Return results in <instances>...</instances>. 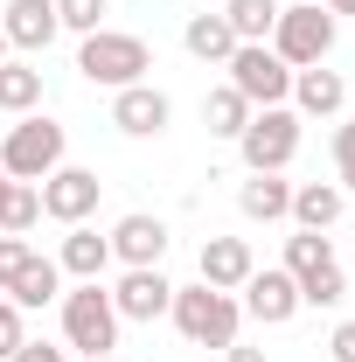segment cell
Instances as JSON below:
<instances>
[{
  "instance_id": "6da1fadb",
  "label": "cell",
  "mask_w": 355,
  "mask_h": 362,
  "mask_svg": "<svg viewBox=\"0 0 355 362\" xmlns=\"http://www.w3.org/2000/svg\"><path fill=\"white\" fill-rule=\"evenodd\" d=\"M168 320L181 327V341H195V349H230L237 327H244V307H237V293H216V286L195 279V286H175Z\"/></svg>"
},
{
  "instance_id": "7a4b0ae2",
  "label": "cell",
  "mask_w": 355,
  "mask_h": 362,
  "mask_svg": "<svg viewBox=\"0 0 355 362\" xmlns=\"http://www.w3.org/2000/svg\"><path fill=\"white\" fill-rule=\"evenodd\" d=\"M63 341L77 356H112L119 349V307H112L105 279H77L63 293Z\"/></svg>"
},
{
  "instance_id": "3957f363",
  "label": "cell",
  "mask_w": 355,
  "mask_h": 362,
  "mask_svg": "<svg viewBox=\"0 0 355 362\" xmlns=\"http://www.w3.org/2000/svg\"><path fill=\"white\" fill-rule=\"evenodd\" d=\"M272 56L286 63V70H313V63H327L334 56V14L320 7V0H300V7H279V21H272Z\"/></svg>"
},
{
  "instance_id": "277c9868",
  "label": "cell",
  "mask_w": 355,
  "mask_h": 362,
  "mask_svg": "<svg viewBox=\"0 0 355 362\" xmlns=\"http://www.w3.org/2000/svg\"><path fill=\"white\" fill-rule=\"evenodd\" d=\"M77 70H84V84L126 90V84H146L153 49L139 42V35H126V28H98V35H84V49H77Z\"/></svg>"
},
{
  "instance_id": "5b68a950",
  "label": "cell",
  "mask_w": 355,
  "mask_h": 362,
  "mask_svg": "<svg viewBox=\"0 0 355 362\" xmlns=\"http://www.w3.org/2000/svg\"><path fill=\"white\" fill-rule=\"evenodd\" d=\"M237 153H244L251 175H286L293 153H300V112L293 105H258L251 126L237 133Z\"/></svg>"
},
{
  "instance_id": "8992f818",
  "label": "cell",
  "mask_w": 355,
  "mask_h": 362,
  "mask_svg": "<svg viewBox=\"0 0 355 362\" xmlns=\"http://www.w3.org/2000/svg\"><path fill=\"white\" fill-rule=\"evenodd\" d=\"M63 146H70V133L56 119H42V112H28L21 126H7V139H0V168H7V181H42V175L63 168Z\"/></svg>"
},
{
  "instance_id": "52a82bcc",
  "label": "cell",
  "mask_w": 355,
  "mask_h": 362,
  "mask_svg": "<svg viewBox=\"0 0 355 362\" xmlns=\"http://www.w3.org/2000/svg\"><path fill=\"white\" fill-rule=\"evenodd\" d=\"M223 70H230V90H237L251 112H258V105H286V98H293V70H286L265 42H237Z\"/></svg>"
},
{
  "instance_id": "ba28073f",
  "label": "cell",
  "mask_w": 355,
  "mask_h": 362,
  "mask_svg": "<svg viewBox=\"0 0 355 362\" xmlns=\"http://www.w3.org/2000/svg\"><path fill=\"white\" fill-rule=\"evenodd\" d=\"M35 188H42V216L49 223H91V209H98V195H105V181L91 175V168H70V160H63V168H56V175H42L35 181Z\"/></svg>"
},
{
  "instance_id": "9c48e42d",
  "label": "cell",
  "mask_w": 355,
  "mask_h": 362,
  "mask_svg": "<svg viewBox=\"0 0 355 362\" xmlns=\"http://www.w3.org/2000/svg\"><path fill=\"white\" fill-rule=\"evenodd\" d=\"M168 119H175V98L161 84H126V90H112V126L126 139H161L168 133Z\"/></svg>"
},
{
  "instance_id": "30bf717a",
  "label": "cell",
  "mask_w": 355,
  "mask_h": 362,
  "mask_svg": "<svg viewBox=\"0 0 355 362\" xmlns=\"http://www.w3.org/2000/svg\"><path fill=\"white\" fill-rule=\"evenodd\" d=\"M237 293H244L237 307H244L251 320H265V327H286V320L300 314V279H293L286 265H265V272H251V279H244Z\"/></svg>"
},
{
  "instance_id": "8fae6325",
  "label": "cell",
  "mask_w": 355,
  "mask_h": 362,
  "mask_svg": "<svg viewBox=\"0 0 355 362\" xmlns=\"http://www.w3.org/2000/svg\"><path fill=\"white\" fill-rule=\"evenodd\" d=\"M168 300H175V279H168L161 265H126V279L112 286L119 320H161V314H168Z\"/></svg>"
},
{
  "instance_id": "7c38bea8",
  "label": "cell",
  "mask_w": 355,
  "mask_h": 362,
  "mask_svg": "<svg viewBox=\"0 0 355 362\" xmlns=\"http://www.w3.org/2000/svg\"><path fill=\"white\" fill-rule=\"evenodd\" d=\"M0 35H7V49H28V56H42V49L63 35V21H56V0H7V7H0Z\"/></svg>"
},
{
  "instance_id": "4fadbf2b",
  "label": "cell",
  "mask_w": 355,
  "mask_h": 362,
  "mask_svg": "<svg viewBox=\"0 0 355 362\" xmlns=\"http://www.w3.org/2000/svg\"><path fill=\"white\" fill-rule=\"evenodd\" d=\"M112 258H119V265H161V258H168V223L146 216V209L119 216V223H112Z\"/></svg>"
},
{
  "instance_id": "5bb4252c",
  "label": "cell",
  "mask_w": 355,
  "mask_h": 362,
  "mask_svg": "<svg viewBox=\"0 0 355 362\" xmlns=\"http://www.w3.org/2000/svg\"><path fill=\"white\" fill-rule=\"evenodd\" d=\"M349 105V84H342V70H327V63H313V70H293V112L300 119H334Z\"/></svg>"
},
{
  "instance_id": "9a60e30c",
  "label": "cell",
  "mask_w": 355,
  "mask_h": 362,
  "mask_svg": "<svg viewBox=\"0 0 355 362\" xmlns=\"http://www.w3.org/2000/svg\"><path fill=\"white\" fill-rule=\"evenodd\" d=\"M195 265H202V286H216V293H237V286L258 272V258H251V244H244V237H209Z\"/></svg>"
},
{
  "instance_id": "2e32d148",
  "label": "cell",
  "mask_w": 355,
  "mask_h": 362,
  "mask_svg": "<svg viewBox=\"0 0 355 362\" xmlns=\"http://www.w3.org/2000/svg\"><path fill=\"white\" fill-rule=\"evenodd\" d=\"M56 265L70 272V279H105V265H112V237H98L91 223H70V230H63Z\"/></svg>"
},
{
  "instance_id": "e0dca14e",
  "label": "cell",
  "mask_w": 355,
  "mask_h": 362,
  "mask_svg": "<svg viewBox=\"0 0 355 362\" xmlns=\"http://www.w3.org/2000/svg\"><path fill=\"white\" fill-rule=\"evenodd\" d=\"M342 209H349V195H342L334 181H300L286 216H293L300 230H334V223H342Z\"/></svg>"
},
{
  "instance_id": "ac0fdd59",
  "label": "cell",
  "mask_w": 355,
  "mask_h": 362,
  "mask_svg": "<svg viewBox=\"0 0 355 362\" xmlns=\"http://www.w3.org/2000/svg\"><path fill=\"white\" fill-rule=\"evenodd\" d=\"M7 300H14L21 314H28V307H49V300H63V265H56V258H42V251H35L28 265L14 272V286H7Z\"/></svg>"
},
{
  "instance_id": "d6986e66",
  "label": "cell",
  "mask_w": 355,
  "mask_h": 362,
  "mask_svg": "<svg viewBox=\"0 0 355 362\" xmlns=\"http://www.w3.org/2000/svg\"><path fill=\"white\" fill-rule=\"evenodd\" d=\"M237 209L251 216V223H286V209H293V181L279 175H251L237 188Z\"/></svg>"
},
{
  "instance_id": "ffe728a7",
  "label": "cell",
  "mask_w": 355,
  "mask_h": 362,
  "mask_svg": "<svg viewBox=\"0 0 355 362\" xmlns=\"http://www.w3.org/2000/svg\"><path fill=\"white\" fill-rule=\"evenodd\" d=\"M181 42H188V56H195V63H230L237 35H230V21H223V7H216V14H188Z\"/></svg>"
},
{
  "instance_id": "44dd1931",
  "label": "cell",
  "mask_w": 355,
  "mask_h": 362,
  "mask_svg": "<svg viewBox=\"0 0 355 362\" xmlns=\"http://www.w3.org/2000/svg\"><path fill=\"white\" fill-rule=\"evenodd\" d=\"M42 105V70L35 63H0V112L7 119H28Z\"/></svg>"
},
{
  "instance_id": "7402d4cb",
  "label": "cell",
  "mask_w": 355,
  "mask_h": 362,
  "mask_svg": "<svg viewBox=\"0 0 355 362\" xmlns=\"http://www.w3.org/2000/svg\"><path fill=\"white\" fill-rule=\"evenodd\" d=\"M35 223H42V188L35 181H7L0 188V237H21Z\"/></svg>"
},
{
  "instance_id": "603a6c76",
  "label": "cell",
  "mask_w": 355,
  "mask_h": 362,
  "mask_svg": "<svg viewBox=\"0 0 355 362\" xmlns=\"http://www.w3.org/2000/svg\"><path fill=\"white\" fill-rule=\"evenodd\" d=\"M286 0H223V21L237 42H272V21H279Z\"/></svg>"
},
{
  "instance_id": "cb8c5ba5",
  "label": "cell",
  "mask_w": 355,
  "mask_h": 362,
  "mask_svg": "<svg viewBox=\"0 0 355 362\" xmlns=\"http://www.w3.org/2000/svg\"><path fill=\"white\" fill-rule=\"evenodd\" d=\"M202 126H209L216 139H237L244 126H251V105H244V98H237L230 84H216L209 98H202Z\"/></svg>"
},
{
  "instance_id": "d4e9b609",
  "label": "cell",
  "mask_w": 355,
  "mask_h": 362,
  "mask_svg": "<svg viewBox=\"0 0 355 362\" xmlns=\"http://www.w3.org/2000/svg\"><path fill=\"white\" fill-rule=\"evenodd\" d=\"M320 265H334V237H327V230H293V237H286V272L307 279V272H320Z\"/></svg>"
},
{
  "instance_id": "484cf974",
  "label": "cell",
  "mask_w": 355,
  "mask_h": 362,
  "mask_svg": "<svg viewBox=\"0 0 355 362\" xmlns=\"http://www.w3.org/2000/svg\"><path fill=\"white\" fill-rule=\"evenodd\" d=\"M342 300H349V272H342V258L300 279V307H342Z\"/></svg>"
},
{
  "instance_id": "4316f807",
  "label": "cell",
  "mask_w": 355,
  "mask_h": 362,
  "mask_svg": "<svg viewBox=\"0 0 355 362\" xmlns=\"http://www.w3.org/2000/svg\"><path fill=\"white\" fill-rule=\"evenodd\" d=\"M105 14H112L105 0H56V21H63L70 35H98V28H105Z\"/></svg>"
},
{
  "instance_id": "83f0119b",
  "label": "cell",
  "mask_w": 355,
  "mask_h": 362,
  "mask_svg": "<svg viewBox=\"0 0 355 362\" xmlns=\"http://www.w3.org/2000/svg\"><path fill=\"white\" fill-rule=\"evenodd\" d=\"M334 188H342V195H355V119H342V126H334Z\"/></svg>"
},
{
  "instance_id": "f1b7e54d",
  "label": "cell",
  "mask_w": 355,
  "mask_h": 362,
  "mask_svg": "<svg viewBox=\"0 0 355 362\" xmlns=\"http://www.w3.org/2000/svg\"><path fill=\"white\" fill-rule=\"evenodd\" d=\"M28 258H35V244H28V237H0V293L14 286V272L28 265Z\"/></svg>"
},
{
  "instance_id": "f546056e",
  "label": "cell",
  "mask_w": 355,
  "mask_h": 362,
  "mask_svg": "<svg viewBox=\"0 0 355 362\" xmlns=\"http://www.w3.org/2000/svg\"><path fill=\"white\" fill-rule=\"evenodd\" d=\"M21 341H28V327H21V307L0 293V356L14 362V349H21Z\"/></svg>"
},
{
  "instance_id": "4dcf8cb0",
  "label": "cell",
  "mask_w": 355,
  "mask_h": 362,
  "mask_svg": "<svg viewBox=\"0 0 355 362\" xmlns=\"http://www.w3.org/2000/svg\"><path fill=\"white\" fill-rule=\"evenodd\" d=\"M327 356H334V362H355V320H342V327L327 334Z\"/></svg>"
},
{
  "instance_id": "1f68e13d",
  "label": "cell",
  "mask_w": 355,
  "mask_h": 362,
  "mask_svg": "<svg viewBox=\"0 0 355 362\" xmlns=\"http://www.w3.org/2000/svg\"><path fill=\"white\" fill-rule=\"evenodd\" d=\"M14 362H70V356H63V349H49V341H21Z\"/></svg>"
},
{
  "instance_id": "d6a6232c",
  "label": "cell",
  "mask_w": 355,
  "mask_h": 362,
  "mask_svg": "<svg viewBox=\"0 0 355 362\" xmlns=\"http://www.w3.org/2000/svg\"><path fill=\"white\" fill-rule=\"evenodd\" d=\"M223 362H272L265 349H251V341H230V349H223Z\"/></svg>"
},
{
  "instance_id": "836d02e7",
  "label": "cell",
  "mask_w": 355,
  "mask_h": 362,
  "mask_svg": "<svg viewBox=\"0 0 355 362\" xmlns=\"http://www.w3.org/2000/svg\"><path fill=\"white\" fill-rule=\"evenodd\" d=\"M320 7H327V14H355V0H320Z\"/></svg>"
},
{
  "instance_id": "e575fe53",
  "label": "cell",
  "mask_w": 355,
  "mask_h": 362,
  "mask_svg": "<svg viewBox=\"0 0 355 362\" xmlns=\"http://www.w3.org/2000/svg\"><path fill=\"white\" fill-rule=\"evenodd\" d=\"M77 362H112V356H77Z\"/></svg>"
},
{
  "instance_id": "d590c367",
  "label": "cell",
  "mask_w": 355,
  "mask_h": 362,
  "mask_svg": "<svg viewBox=\"0 0 355 362\" xmlns=\"http://www.w3.org/2000/svg\"><path fill=\"white\" fill-rule=\"evenodd\" d=\"M0 63H7V35H0Z\"/></svg>"
},
{
  "instance_id": "8d00e7d4",
  "label": "cell",
  "mask_w": 355,
  "mask_h": 362,
  "mask_svg": "<svg viewBox=\"0 0 355 362\" xmlns=\"http://www.w3.org/2000/svg\"><path fill=\"white\" fill-rule=\"evenodd\" d=\"M0 188H7V168H0Z\"/></svg>"
}]
</instances>
